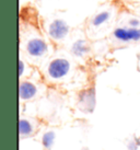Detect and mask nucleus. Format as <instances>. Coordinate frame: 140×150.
<instances>
[{
	"mask_svg": "<svg viewBox=\"0 0 140 150\" xmlns=\"http://www.w3.org/2000/svg\"><path fill=\"white\" fill-rule=\"evenodd\" d=\"M50 45L40 32H30L21 38V52L32 62H43L49 56Z\"/></svg>",
	"mask_w": 140,
	"mask_h": 150,
	"instance_id": "f257e3e1",
	"label": "nucleus"
},
{
	"mask_svg": "<svg viewBox=\"0 0 140 150\" xmlns=\"http://www.w3.org/2000/svg\"><path fill=\"white\" fill-rule=\"evenodd\" d=\"M74 70L72 60L64 55H57L48 59L44 68V76L47 81L60 83L70 77Z\"/></svg>",
	"mask_w": 140,
	"mask_h": 150,
	"instance_id": "f03ea898",
	"label": "nucleus"
},
{
	"mask_svg": "<svg viewBox=\"0 0 140 150\" xmlns=\"http://www.w3.org/2000/svg\"><path fill=\"white\" fill-rule=\"evenodd\" d=\"M46 36L54 44H62L70 38L71 26L67 20L62 17H53L44 23Z\"/></svg>",
	"mask_w": 140,
	"mask_h": 150,
	"instance_id": "7ed1b4c3",
	"label": "nucleus"
},
{
	"mask_svg": "<svg viewBox=\"0 0 140 150\" xmlns=\"http://www.w3.org/2000/svg\"><path fill=\"white\" fill-rule=\"evenodd\" d=\"M115 16V10L113 8H101L98 10L87 22L88 38H92V34L103 33L111 26Z\"/></svg>",
	"mask_w": 140,
	"mask_h": 150,
	"instance_id": "20e7f679",
	"label": "nucleus"
},
{
	"mask_svg": "<svg viewBox=\"0 0 140 150\" xmlns=\"http://www.w3.org/2000/svg\"><path fill=\"white\" fill-rule=\"evenodd\" d=\"M112 41L119 45H129L140 43V28H132L126 24H119L111 31Z\"/></svg>",
	"mask_w": 140,
	"mask_h": 150,
	"instance_id": "39448f33",
	"label": "nucleus"
},
{
	"mask_svg": "<svg viewBox=\"0 0 140 150\" xmlns=\"http://www.w3.org/2000/svg\"><path fill=\"white\" fill-rule=\"evenodd\" d=\"M70 42L68 44L69 54L76 59L88 58L91 54V43L87 34H78L74 36H70Z\"/></svg>",
	"mask_w": 140,
	"mask_h": 150,
	"instance_id": "423d86ee",
	"label": "nucleus"
},
{
	"mask_svg": "<svg viewBox=\"0 0 140 150\" xmlns=\"http://www.w3.org/2000/svg\"><path fill=\"white\" fill-rule=\"evenodd\" d=\"M41 92L40 86L33 80L22 79L19 83V98L21 102H30L35 100Z\"/></svg>",
	"mask_w": 140,
	"mask_h": 150,
	"instance_id": "0eeeda50",
	"label": "nucleus"
},
{
	"mask_svg": "<svg viewBox=\"0 0 140 150\" xmlns=\"http://www.w3.org/2000/svg\"><path fill=\"white\" fill-rule=\"evenodd\" d=\"M40 123L37 120L29 116H20L19 120V136L20 139H28L33 137L38 132Z\"/></svg>",
	"mask_w": 140,
	"mask_h": 150,
	"instance_id": "6e6552de",
	"label": "nucleus"
},
{
	"mask_svg": "<svg viewBox=\"0 0 140 150\" xmlns=\"http://www.w3.org/2000/svg\"><path fill=\"white\" fill-rule=\"evenodd\" d=\"M78 108L84 113H92L95 108V91L94 88H88L78 94Z\"/></svg>",
	"mask_w": 140,
	"mask_h": 150,
	"instance_id": "1a4fd4ad",
	"label": "nucleus"
},
{
	"mask_svg": "<svg viewBox=\"0 0 140 150\" xmlns=\"http://www.w3.org/2000/svg\"><path fill=\"white\" fill-rule=\"evenodd\" d=\"M56 139V134L54 130H45L41 135V144L44 150H50L53 148Z\"/></svg>",
	"mask_w": 140,
	"mask_h": 150,
	"instance_id": "9d476101",
	"label": "nucleus"
},
{
	"mask_svg": "<svg viewBox=\"0 0 140 150\" xmlns=\"http://www.w3.org/2000/svg\"><path fill=\"white\" fill-rule=\"evenodd\" d=\"M30 71H32V69L28 63V59H24L22 56H20V59H19V78L20 80L26 79V77L30 75Z\"/></svg>",
	"mask_w": 140,
	"mask_h": 150,
	"instance_id": "9b49d317",
	"label": "nucleus"
},
{
	"mask_svg": "<svg viewBox=\"0 0 140 150\" xmlns=\"http://www.w3.org/2000/svg\"><path fill=\"white\" fill-rule=\"evenodd\" d=\"M140 140L137 137H132L130 138L129 140H127L126 142V147H127L128 150H138L140 146Z\"/></svg>",
	"mask_w": 140,
	"mask_h": 150,
	"instance_id": "f8f14e48",
	"label": "nucleus"
},
{
	"mask_svg": "<svg viewBox=\"0 0 140 150\" xmlns=\"http://www.w3.org/2000/svg\"><path fill=\"white\" fill-rule=\"evenodd\" d=\"M122 6L124 7H130V6H137L140 4V0H118Z\"/></svg>",
	"mask_w": 140,
	"mask_h": 150,
	"instance_id": "ddd939ff",
	"label": "nucleus"
},
{
	"mask_svg": "<svg viewBox=\"0 0 140 150\" xmlns=\"http://www.w3.org/2000/svg\"><path fill=\"white\" fill-rule=\"evenodd\" d=\"M127 9L130 11L132 13L136 14L140 18V4H137V6H130V7H127Z\"/></svg>",
	"mask_w": 140,
	"mask_h": 150,
	"instance_id": "4468645a",
	"label": "nucleus"
}]
</instances>
